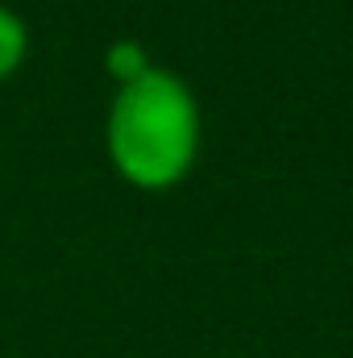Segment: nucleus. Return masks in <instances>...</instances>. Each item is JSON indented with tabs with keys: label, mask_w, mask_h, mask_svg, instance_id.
Masks as SVG:
<instances>
[{
	"label": "nucleus",
	"mask_w": 353,
	"mask_h": 358,
	"mask_svg": "<svg viewBox=\"0 0 353 358\" xmlns=\"http://www.w3.org/2000/svg\"><path fill=\"white\" fill-rule=\"evenodd\" d=\"M29 50V25L17 8L0 4V80H8Z\"/></svg>",
	"instance_id": "obj_2"
},
{
	"label": "nucleus",
	"mask_w": 353,
	"mask_h": 358,
	"mask_svg": "<svg viewBox=\"0 0 353 358\" xmlns=\"http://www.w3.org/2000/svg\"><path fill=\"white\" fill-rule=\"evenodd\" d=\"M104 146L121 176L142 192H167L191 171L200 155V100L187 80L150 67L129 84H117L108 117H104Z\"/></svg>",
	"instance_id": "obj_1"
},
{
	"label": "nucleus",
	"mask_w": 353,
	"mask_h": 358,
	"mask_svg": "<svg viewBox=\"0 0 353 358\" xmlns=\"http://www.w3.org/2000/svg\"><path fill=\"white\" fill-rule=\"evenodd\" d=\"M150 67H154V59H150L146 46L133 42V38H121V42H112V46L104 50V71H108L117 84H129V80H137V76L150 71Z\"/></svg>",
	"instance_id": "obj_3"
}]
</instances>
